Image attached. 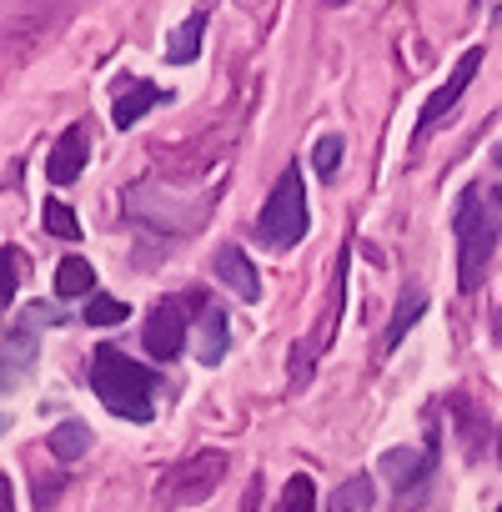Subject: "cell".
<instances>
[{"label":"cell","mask_w":502,"mask_h":512,"mask_svg":"<svg viewBox=\"0 0 502 512\" xmlns=\"http://www.w3.org/2000/svg\"><path fill=\"white\" fill-rule=\"evenodd\" d=\"M226 347H231L226 312L201 297V302H196V357H201V367H216V362L226 357Z\"/></svg>","instance_id":"cell-7"},{"label":"cell","mask_w":502,"mask_h":512,"mask_svg":"<svg viewBox=\"0 0 502 512\" xmlns=\"http://www.w3.org/2000/svg\"><path fill=\"white\" fill-rule=\"evenodd\" d=\"M427 472H432V462H427L417 447H392V452L382 457V477H387L397 492H402V487H412V482H417V477H427Z\"/></svg>","instance_id":"cell-11"},{"label":"cell","mask_w":502,"mask_h":512,"mask_svg":"<svg viewBox=\"0 0 502 512\" xmlns=\"http://www.w3.org/2000/svg\"><path fill=\"white\" fill-rule=\"evenodd\" d=\"M497 512H502V507H497Z\"/></svg>","instance_id":"cell-27"},{"label":"cell","mask_w":502,"mask_h":512,"mask_svg":"<svg viewBox=\"0 0 502 512\" xmlns=\"http://www.w3.org/2000/svg\"><path fill=\"white\" fill-rule=\"evenodd\" d=\"M16 302V256H0V312Z\"/></svg>","instance_id":"cell-21"},{"label":"cell","mask_w":502,"mask_h":512,"mask_svg":"<svg viewBox=\"0 0 502 512\" xmlns=\"http://www.w3.org/2000/svg\"><path fill=\"white\" fill-rule=\"evenodd\" d=\"M46 447H51L56 462H81L86 447H91V427H86V422H61V427H51Z\"/></svg>","instance_id":"cell-12"},{"label":"cell","mask_w":502,"mask_h":512,"mask_svg":"<svg viewBox=\"0 0 502 512\" xmlns=\"http://www.w3.org/2000/svg\"><path fill=\"white\" fill-rule=\"evenodd\" d=\"M322 6H332V11H337V6H347V0H322Z\"/></svg>","instance_id":"cell-24"},{"label":"cell","mask_w":502,"mask_h":512,"mask_svg":"<svg viewBox=\"0 0 502 512\" xmlns=\"http://www.w3.org/2000/svg\"><path fill=\"white\" fill-rule=\"evenodd\" d=\"M46 231L61 236V241H76L81 236V221H76V211L66 201H46Z\"/></svg>","instance_id":"cell-19"},{"label":"cell","mask_w":502,"mask_h":512,"mask_svg":"<svg viewBox=\"0 0 502 512\" xmlns=\"http://www.w3.org/2000/svg\"><path fill=\"white\" fill-rule=\"evenodd\" d=\"M452 231H457V287L462 292H477L482 287V272L492 262L497 231H502V191L467 186L462 201H457Z\"/></svg>","instance_id":"cell-1"},{"label":"cell","mask_w":502,"mask_h":512,"mask_svg":"<svg viewBox=\"0 0 502 512\" xmlns=\"http://www.w3.org/2000/svg\"><path fill=\"white\" fill-rule=\"evenodd\" d=\"M96 287V267L91 262H81V256H66V262L56 267V297H86Z\"/></svg>","instance_id":"cell-13"},{"label":"cell","mask_w":502,"mask_h":512,"mask_svg":"<svg viewBox=\"0 0 502 512\" xmlns=\"http://www.w3.org/2000/svg\"><path fill=\"white\" fill-rule=\"evenodd\" d=\"M86 156H91L86 131H81V126H71V131H61V141H56V151H51V161H46V176H51L56 186H71V181L81 176Z\"/></svg>","instance_id":"cell-9"},{"label":"cell","mask_w":502,"mask_h":512,"mask_svg":"<svg viewBox=\"0 0 502 512\" xmlns=\"http://www.w3.org/2000/svg\"><path fill=\"white\" fill-rule=\"evenodd\" d=\"M141 342H146V352H151L156 362H176V357L186 352V302H181V297L156 302V312L146 317Z\"/></svg>","instance_id":"cell-5"},{"label":"cell","mask_w":502,"mask_h":512,"mask_svg":"<svg viewBox=\"0 0 502 512\" xmlns=\"http://www.w3.org/2000/svg\"><path fill=\"white\" fill-rule=\"evenodd\" d=\"M216 277H221L241 302H257V297H262V277H257V267L246 262L241 246H221V251H216Z\"/></svg>","instance_id":"cell-8"},{"label":"cell","mask_w":502,"mask_h":512,"mask_svg":"<svg viewBox=\"0 0 502 512\" xmlns=\"http://www.w3.org/2000/svg\"><path fill=\"white\" fill-rule=\"evenodd\" d=\"M91 387H96V397L106 402V412H116V417H126V422H151L156 377H151L146 367H136L131 357H121L116 347H101V352H96Z\"/></svg>","instance_id":"cell-2"},{"label":"cell","mask_w":502,"mask_h":512,"mask_svg":"<svg viewBox=\"0 0 502 512\" xmlns=\"http://www.w3.org/2000/svg\"><path fill=\"white\" fill-rule=\"evenodd\" d=\"M0 432H6V417H0Z\"/></svg>","instance_id":"cell-25"},{"label":"cell","mask_w":502,"mask_h":512,"mask_svg":"<svg viewBox=\"0 0 502 512\" xmlns=\"http://www.w3.org/2000/svg\"><path fill=\"white\" fill-rule=\"evenodd\" d=\"M277 512H317V487H312V477H307V472H297V477L282 487Z\"/></svg>","instance_id":"cell-16"},{"label":"cell","mask_w":502,"mask_h":512,"mask_svg":"<svg viewBox=\"0 0 502 512\" xmlns=\"http://www.w3.org/2000/svg\"><path fill=\"white\" fill-rule=\"evenodd\" d=\"M312 166H317L322 181H332L337 166H342V136H322V141L312 146Z\"/></svg>","instance_id":"cell-20"},{"label":"cell","mask_w":502,"mask_h":512,"mask_svg":"<svg viewBox=\"0 0 502 512\" xmlns=\"http://www.w3.org/2000/svg\"><path fill=\"white\" fill-rule=\"evenodd\" d=\"M422 312H427V292H407V302L397 307V317H392V327H387L382 347H387V352H397V347H402V337L412 332V322H417Z\"/></svg>","instance_id":"cell-15"},{"label":"cell","mask_w":502,"mask_h":512,"mask_svg":"<svg viewBox=\"0 0 502 512\" xmlns=\"http://www.w3.org/2000/svg\"><path fill=\"white\" fill-rule=\"evenodd\" d=\"M131 317V307L121 302V297H91L86 302V322L91 327H116V322H126Z\"/></svg>","instance_id":"cell-18"},{"label":"cell","mask_w":502,"mask_h":512,"mask_svg":"<svg viewBox=\"0 0 502 512\" xmlns=\"http://www.w3.org/2000/svg\"><path fill=\"white\" fill-rule=\"evenodd\" d=\"M497 166H502V151H497Z\"/></svg>","instance_id":"cell-26"},{"label":"cell","mask_w":502,"mask_h":512,"mask_svg":"<svg viewBox=\"0 0 502 512\" xmlns=\"http://www.w3.org/2000/svg\"><path fill=\"white\" fill-rule=\"evenodd\" d=\"M362 507H372V482L367 477H347L332 492V512H362Z\"/></svg>","instance_id":"cell-17"},{"label":"cell","mask_w":502,"mask_h":512,"mask_svg":"<svg viewBox=\"0 0 502 512\" xmlns=\"http://www.w3.org/2000/svg\"><path fill=\"white\" fill-rule=\"evenodd\" d=\"M161 101H166V91H161V86H151V81H131V86L116 96V106H111V121L126 131V126H136V121H141L151 106H161Z\"/></svg>","instance_id":"cell-10"},{"label":"cell","mask_w":502,"mask_h":512,"mask_svg":"<svg viewBox=\"0 0 502 512\" xmlns=\"http://www.w3.org/2000/svg\"><path fill=\"white\" fill-rule=\"evenodd\" d=\"M257 236L272 251H292L307 236V186H302V171L297 166H287L282 181L272 186V196H267V206L257 216Z\"/></svg>","instance_id":"cell-3"},{"label":"cell","mask_w":502,"mask_h":512,"mask_svg":"<svg viewBox=\"0 0 502 512\" xmlns=\"http://www.w3.org/2000/svg\"><path fill=\"white\" fill-rule=\"evenodd\" d=\"M477 66H482V46H472V51H462V56H457L452 76H447V81L432 91V101H427V106H422V116H417V131H412L417 141H422V136H427V131H432V126H437V121H442V116H447V111L462 101V91L472 86Z\"/></svg>","instance_id":"cell-6"},{"label":"cell","mask_w":502,"mask_h":512,"mask_svg":"<svg viewBox=\"0 0 502 512\" xmlns=\"http://www.w3.org/2000/svg\"><path fill=\"white\" fill-rule=\"evenodd\" d=\"M0 512H16V492H11V477L0 472Z\"/></svg>","instance_id":"cell-22"},{"label":"cell","mask_w":502,"mask_h":512,"mask_svg":"<svg viewBox=\"0 0 502 512\" xmlns=\"http://www.w3.org/2000/svg\"><path fill=\"white\" fill-rule=\"evenodd\" d=\"M226 477V457L221 452H196V457H181L171 462L161 477H156V502L161 507H196L206 502Z\"/></svg>","instance_id":"cell-4"},{"label":"cell","mask_w":502,"mask_h":512,"mask_svg":"<svg viewBox=\"0 0 502 512\" xmlns=\"http://www.w3.org/2000/svg\"><path fill=\"white\" fill-rule=\"evenodd\" d=\"M201 36H206V16L196 11V16H191V21H181V31L171 36L166 61H171V66H191V61H196V51H201Z\"/></svg>","instance_id":"cell-14"},{"label":"cell","mask_w":502,"mask_h":512,"mask_svg":"<svg viewBox=\"0 0 502 512\" xmlns=\"http://www.w3.org/2000/svg\"><path fill=\"white\" fill-rule=\"evenodd\" d=\"M492 332H497V342H502V307H497V322H492Z\"/></svg>","instance_id":"cell-23"}]
</instances>
